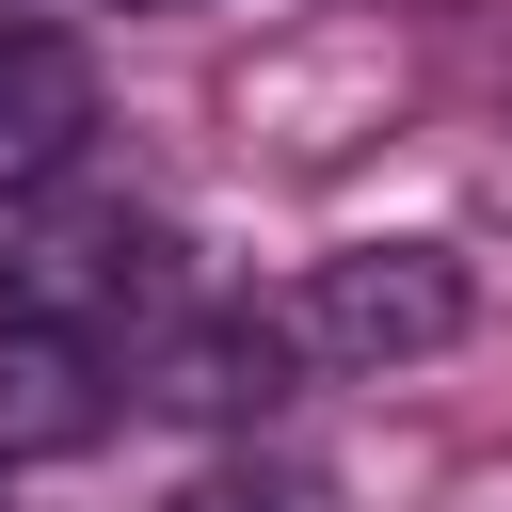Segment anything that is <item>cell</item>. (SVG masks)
<instances>
[{"label": "cell", "mask_w": 512, "mask_h": 512, "mask_svg": "<svg viewBox=\"0 0 512 512\" xmlns=\"http://www.w3.org/2000/svg\"><path fill=\"white\" fill-rule=\"evenodd\" d=\"M160 304H176V240L144 208H64V176L0 192V320L112 336V320H160Z\"/></svg>", "instance_id": "1"}, {"label": "cell", "mask_w": 512, "mask_h": 512, "mask_svg": "<svg viewBox=\"0 0 512 512\" xmlns=\"http://www.w3.org/2000/svg\"><path fill=\"white\" fill-rule=\"evenodd\" d=\"M272 320H288L304 368H416V352H448V336L480 320V272H464L448 240H352V256H320Z\"/></svg>", "instance_id": "2"}, {"label": "cell", "mask_w": 512, "mask_h": 512, "mask_svg": "<svg viewBox=\"0 0 512 512\" xmlns=\"http://www.w3.org/2000/svg\"><path fill=\"white\" fill-rule=\"evenodd\" d=\"M96 144V48L48 16H0V192H48Z\"/></svg>", "instance_id": "3"}, {"label": "cell", "mask_w": 512, "mask_h": 512, "mask_svg": "<svg viewBox=\"0 0 512 512\" xmlns=\"http://www.w3.org/2000/svg\"><path fill=\"white\" fill-rule=\"evenodd\" d=\"M288 320H256V304H224V320H176L160 352H144V400H176V416H272L288 400Z\"/></svg>", "instance_id": "4"}, {"label": "cell", "mask_w": 512, "mask_h": 512, "mask_svg": "<svg viewBox=\"0 0 512 512\" xmlns=\"http://www.w3.org/2000/svg\"><path fill=\"white\" fill-rule=\"evenodd\" d=\"M96 416H112V384H96V336L0 320V464H16V448H80Z\"/></svg>", "instance_id": "5"}, {"label": "cell", "mask_w": 512, "mask_h": 512, "mask_svg": "<svg viewBox=\"0 0 512 512\" xmlns=\"http://www.w3.org/2000/svg\"><path fill=\"white\" fill-rule=\"evenodd\" d=\"M176 512H320V480H288V464H208Z\"/></svg>", "instance_id": "6"}]
</instances>
